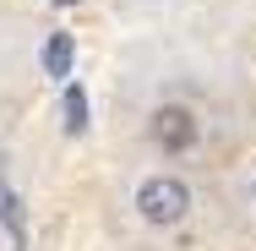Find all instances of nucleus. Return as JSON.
<instances>
[{
  "mask_svg": "<svg viewBox=\"0 0 256 251\" xmlns=\"http://www.w3.org/2000/svg\"><path fill=\"white\" fill-rule=\"evenodd\" d=\"M136 213L158 224V229H169V224H180L186 213H191V186L186 180H174V175H153V180H142V191H136Z\"/></svg>",
  "mask_w": 256,
  "mask_h": 251,
  "instance_id": "obj_1",
  "label": "nucleus"
},
{
  "mask_svg": "<svg viewBox=\"0 0 256 251\" xmlns=\"http://www.w3.org/2000/svg\"><path fill=\"white\" fill-rule=\"evenodd\" d=\"M153 142L164 153H186L191 142H196V115L186 109V104H164L153 115Z\"/></svg>",
  "mask_w": 256,
  "mask_h": 251,
  "instance_id": "obj_2",
  "label": "nucleus"
},
{
  "mask_svg": "<svg viewBox=\"0 0 256 251\" xmlns=\"http://www.w3.org/2000/svg\"><path fill=\"white\" fill-rule=\"evenodd\" d=\"M71 60H76V39L71 33H50L44 39V77H71Z\"/></svg>",
  "mask_w": 256,
  "mask_h": 251,
  "instance_id": "obj_3",
  "label": "nucleus"
},
{
  "mask_svg": "<svg viewBox=\"0 0 256 251\" xmlns=\"http://www.w3.org/2000/svg\"><path fill=\"white\" fill-rule=\"evenodd\" d=\"M60 115H66V131H71V137H82V131H88V115H93V109H88V93H82V88H66Z\"/></svg>",
  "mask_w": 256,
  "mask_h": 251,
  "instance_id": "obj_4",
  "label": "nucleus"
},
{
  "mask_svg": "<svg viewBox=\"0 0 256 251\" xmlns=\"http://www.w3.org/2000/svg\"><path fill=\"white\" fill-rule=\"evenodd\" d=\"M0 218H6V224H11V235H16V229H22V224H16V197H11V191H6V186H0Z\"/></svg>",
  "mask_w": 256,
  "mask_h": 251,
  "instance_id": "obj_5",
  "label": "nucleus"
},
{
  "mask_svg": "<svg viewBox=\"0 0 256 251\" xmlns=\"http://www.w3.org/2000/svg\"><path fill=\"white\" fill-rule=\"evenodd\" d=\"M54 6H76V0H54Z\"/></svg>",
  "mask_w": 256,
  "mask_h": 251,
  "instance_id": "obj_6",
  "label": "nucleus"
},
{
  "mask_svg": "<svg viewBox=\"0 0 256 251\" xmlns=\"http://www.w3.org/2000/svg\"><path fill=\"white\" fill-rule=\"evenodd\" d=\"M251 197H256V186H251Z\"/></svg>",
  "mask_w": 256,
  "mask_h": 251,
  "instance_id": "obj_7",
  "label": "nucleus"
}]
</instances>
